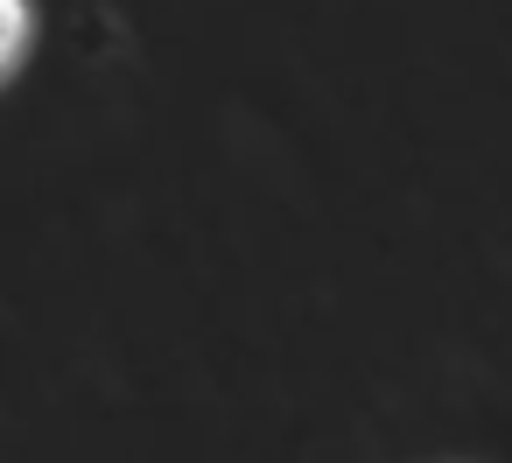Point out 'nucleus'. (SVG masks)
<instances>
[{
    "mask_svg": "<svg viewBox=\"0 0 512 463\" xmlns=\"http://www.w3.org/2000/svg\"><path fill=\"white\" fill-rule=\"evenodd\" d=\"M36 50V0H0V85H8Z\"/></svg>",
    "mask_w": 512,
    "mask_h": 463,
    "instance_id": "f257e3e1",
    "label": "nucleus"
}]
</instances>
